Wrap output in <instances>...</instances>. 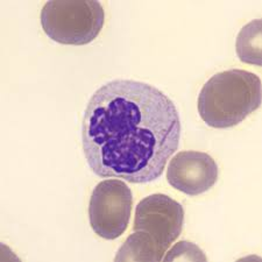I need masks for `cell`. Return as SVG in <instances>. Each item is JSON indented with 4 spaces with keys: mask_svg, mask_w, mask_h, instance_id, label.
I'll return each instance as SVG.
<instances>
[{
    "mask_svg": "<svg viewBox=\"0 0 262 262\" xmlns=\"http://www.w3.org/2000/svg\"><path fill=\"white\" fill-rule=\"evenodd\" d=\"M218 166L209 154L197 150L177 153L169 162L168 183L188 196L202 195L218 181Z\"/></svg>",
    "mask_w": 262,
    "mask_h": 262,
    "instance_id": "obj_6",
    "label": "cell"
},
{
    "mask_svg": "<svg viewBox=\"0 0 262 262\" xmlns=\"http://www.w3.org/2000/svg\"><path fill=\"white\" fill-rule=\"evenodd\" d=\"M261 79L247 70L231 69L213 75L197 100L202 120L212 128L239 125L261 105Z\"/></svg>",
    "mask_w": 262,
    "mask_h": 262,
    "instance_id": "obj_2",
    "label": "cell"
},
{
    "mask_svg": "<svg viewBox=\"0 0 262 262\" xmlns=\"http://www.w3.org/2000/svg\"><path fill=\"white\" fill-rule=\"evenodd\" d=\"M183 224V206L163 193L147 196L135 208L134 232L146 236L161 255L179 238Z\"/></svg>",
    "mask_w": 262,
    "mask_h": 262,
    "instance_id": "obj_5",
    "label": "cell"
},
{
    "mask_svg": "<svg viewBox=\"0 0 262 262\" xmlns=\"http://www.w3.org/2000/svg\"><path fill=\"white\" fill-rule=\"evenodd\" d=\"M164 261H206V256L202 249L195 244L189 242H180L167 253L163 257Z\"/></svg>",
    "mask_w": 262,
    "mask_h": 262,
    "instance_id": "obj_9",
    "label": "cell"
},
{
    "mask_svg": "<svg viewBox=\"0 0 262 262\" xmlns=\"http://www.w3.org/2000/svg\"><path fill=\"white\" fill-rule=\"evenodd\" d=\"M133 193L122 180H104L96 185L89 203L91 229L100 238L118 239L128 226Z\"/></svg>",
    "mask_w": 262,
    "mask_h": 262,
    "instance_id": "obj_4",
    "label": "cell"
},
{
    "mask_svg": "<svg viewBox=\"0 0 262 262\" xmlns=\"http://www.w3.org/2000/svg\"><path fill=\"white\" fill-rule=\"evenodd\" d=\"M163 256L145 236L134 232L122 244L117 253L115 261H161Z\"/></svg>",
    "mask_w": 262,
    "mask_h": 262,
    "instance_id": "obj_8",
    "label": "cell"
},
{
    "mask_svg": "<svg viewBox=\"0 0 262 262\" xmlns=\"http://www.w3.org/2000/svg\"><path fill=\"white\" fill-rule=\"evenodd\" d=\"M180 140L179 110L150 84L113 79L92 95L84 110V156L103 179L135 184L158 180Z\"/></svg>",
    "mask_w": 262,
    "mask_h": 262,
    "instance_id": "obj_1",
    "label": "cell"
},
{
    "mask_svg": "<svg viewBox=\"0 0 262 262\" xmlns=\"http://www.w3.org/2000/svg\"><path fill=\"white\" fill-rule=\"evenodd\" d=\"M261 49L262 23L260 19H255L240 29L235 41V50L243 63L260 67L262 64Z\"/></svg>",
    "mask_w": 262,
    "mask_h": 262,
    "instance_id": "obj_7",
    "label": "cell"
},
{
    "mask_svg": "<svg viewBox=\"0 0 262 262\" xmlns=\"http://www.w3.org/2000/svg\"><path fill=\"white\" fill-rule=\"evenodd\" d=\"M41 26L49 39L62 45L84 46L94 41L105 24L98 2H48L41 11Z\"/></svg>",
    "mask_w": 262,
    "mask_h": 262,
    "instance_id": "obj_3",
    "label": "cell"
}]
</instances>
